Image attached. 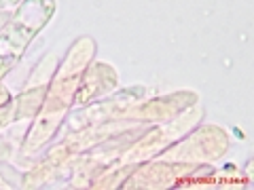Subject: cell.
<instances>
[{
	"label": "cell",
	"instance_id": "6da1fadb",
	"mask_svg": "<svg viewBox=\"0 0 254 190\" xmlns=\"http://www.w3.org/2000/svg\"><path fill=\"white\" fill-rule=\"evenodd\" d=\"M51 13L53 0H26L23 2L9 30H6V34L0 38V72L15 57H19V53L28 47L32 36L49 21Z\"/></svg>",
	"mask_w": 254,
	"mask_h": 190
},
{
	"label": "cell",
	"instance_id": "7a4b0ae2",
	"mask_svg": "<svg viewBox=\"0 0 254 190\" xmlns=\"http://www.w3.org/2000/svg\"><path fill=\"white\" fill-rule=\"evenodd\" d=\"M15 2H17V0H0V9H6V6H11Z\"/></svg>",
	"mask_w": 254,
	"mask_h": 190
}]
</instances>
